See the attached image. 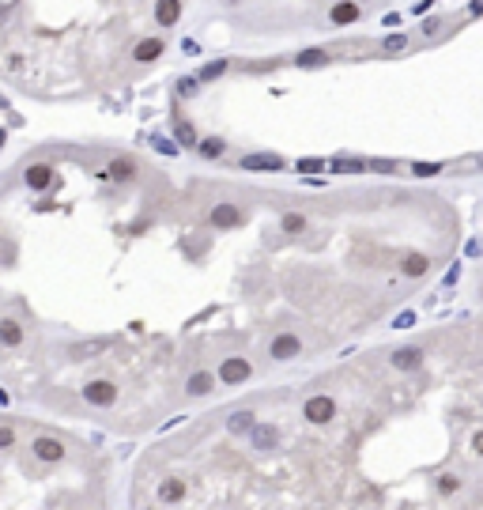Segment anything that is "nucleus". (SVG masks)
<instances>
[{"label": "nucleus", "instance_id": "6", "mask_svg": "<svg viewBox=\"0 0 483 510\" xmlns=\"http://www.w3.org/2000/svg\"><path fill=\"white\" fill-rule=\"evenodd\" d=\"M359 15H362V12H359L355 4H336V8L329 12V20H332V23H355Z\"/></svg>", "mask_w": 483, "mask_h": 510}, {"label": "nucleus", "instance_id": "7", "mask_svg": "<svg viewBox=\"0 0 483 510\" xmlns=\"http://www.w3.org/2000/svg\"><path fill=\"white\" fill-rule=\"evenodd\" d=\"M332 57V50H306L299 53V68H313V64H325Z\"/></svg>", "mask_w": 483, "mask_h": 510}, {"label": "nucleus", "instance_id": "4", "mask_svg": "<svg viewBox=\"0 0 483 510\" xmlns=\"http://www.w3.org/2000/svg\"><path fill=\"white\" fill-rule=\"evenodd\" d=\"M163 50H166L163 38H144V42L133 50V61H136V64H155V61L163 57Z\"/></svg>", "mask_w": 483, "mask_h": 510}, {"label": "nucleus", "instance_id": "8", "mask_svg": "<svg viewBox=\"0 0 483 510\" xmlns=\"http://www.w3.org/2000/svg\"><path fill=\"white\" fill-rule=\"evenodd\" d=\"M223 68H227V61H216V64H204V68H200V80H211V76H219Z\"/></svg>", "mask_w": 483, "mask_h": 510}, {"label": "nucleus", "instance_id": "1", "mask_svg": "<svg viewBox=\"0 0 483 510\" xmlns=\"http://www.w3.org/2000/svg\"><path fill=\"white\" fill-rule=\"evenodd\" d=\"M434 193L174 182L45 147L0 178V386L144 439L374 329L453 257Z\"/></svg>", "mask_w": 483, "mask_h": 510}, {"label": "nucleus", "instance_id": "3", "mask_svg": "<svg viewBox=\"0 0 483 510\" xmlns=\"http://www.w3.org/2000/svg\"><path fill=\"white\" fill-rule=\"evenodd\" d=\"M106 442L38 412H0V510H114Z\"/></svg>", "mask_w": 483, "mask_h": 510}, {"label": "nucleus", "instance_id": "5", "mask_svg": "<svg viewBox=\"0 0 483 510\" xmlns=\"http://www.w3.org/2000/svg\"><path fill=\"white\" fill-rule=\"evenodd\" d=\"M181 15V0H155V23L159 27H174Z\"/></svg>", "mask_w": 483, "mask_h": 510}, {"label": "nucleus", "instance_id": "2", "mask_svg": "<svg viewBox=\"0 0 483 510\" xmlns=\"http://www.w3.org/2000/svg\"><path fill=\"white\" fill-rule=\"evenodd\" d=\"M480 333L442 326L155 431L125 510H480Z\"/></svg>", "mask_w": 483, "mask_h": 510}, {"label": "nucleus", "instance_id": "9", "mask_svg": "<svg viewBox=\"0 0 483 510\" xmlns=\"http://www.w3.org/2000/svg\"><path fill=\"white\" fill-rule=\"evenodd\" d=\"M396 50H404V34H389L385 38V53H396Z\"/></svg>", "mask_w": 483, "mask_h": 510}]
</instances>
